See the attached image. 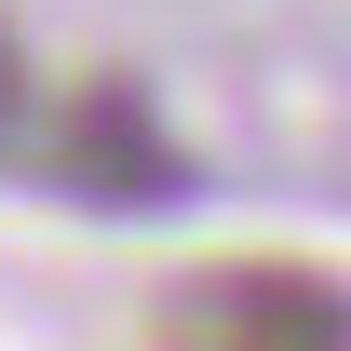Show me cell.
Instances as JSON below:
<instances>
[{"label": "cell", "mask_w": 351, "mask_h": 351, "mask_svg": "<svg viewBox=\"0 0 351 351\" xmlns=\"http://www.w3.org/2000/svg\"><path fill=\"white\" fill-rule=\"evenodd\" d=\"M162 351H351V284L338 270H203Z\"/></svg>", "instance_id": "1"}, {"label": "cell", "mask_w": 351, "mask_h": 351, "mask_svg": "<svg viewBox=\"0 0 351 351\" xmlns=\"http://www.w3.org/2000/svg\"><path fill=\"white\" fill-rule=\"evenodd\" d=\"M54 176L82 189V203H176L189 189V149L162 135V108H149V82H82L68 95V135H54Z\"/></svg>", "instance_id": "2"}, {"label": "cell", "mask_w": 351, "mask_h": 351, "mask_svg": "<svg viewBox=\"0 0 351 351\" xmlns=\"http://www.w3.org/2000/svg\"><path fill=\"white\" fill-rule=\"evenodd\" d=\"M27 122V68H14V41H0V135Z\"/></svg>", "instance_id": "3"}]
</instances>
